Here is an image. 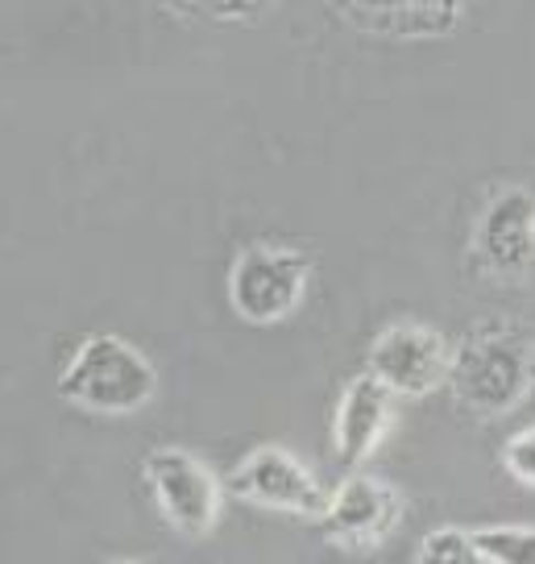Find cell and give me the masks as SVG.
I'll return each instance as SVG.
<instances>
[{"label": "cell", "instance_id": "8", "mask_svg": "<svg viewBox=\"0 0 535 564\" xmlns=\"http://www.w3.org/2000/svg\"><path fill=\"white\" fill-rule=\"evenodd\" d=\"M403 523V494L386 477L353 474L328 494L320 531L340 547H378Z\"/></svg>", "mask_w": 535, "mask_h": 564}, {"label": "cell", "instance_id": "7", "mask_svg": "<svg viewBox=\"0 0 535 564\" xmlns=\"http://www.w3.org/2000/svg\"><path fill=\"white\" fill-rule=\"evenodd\" d=\"M473 265L485 279L518 282L535 270V195L506 187L485 204L473 232Z\"/></svg>", "mask_w": 535, "mask_h": 564}, {"label": "cell", "instance_id": "14", "mask_svg": "<svg viewBox=\"0 0 535 564\" xmlns=\"http://www.w3.org/2000/svg\"><path fill=\"white\" fill-rule=\"evenodd\" d=\"M105 564H154V561H138V556H117V561H105Z\"/></svg>", "mask_w": 535, "mask_h": 564}, {"label": "cell", "instance_id": "3", "mask_svg": "<svg viewBox=\"0 0 535 564\" xmlns=\"http://www.w3.org/2000/svg\"><path fill=\"white\" fill-rule=\"evenodd\" d=\"M312 282V253L283 241H253L229 265V307L253 328L283 324L299 312Z\"/></svg>", "mask_w": 535, "mask_h": 564}, {"label": "cell", "instance_id": "4", "mask_svg": "<svg viewBox=\"0 0 535 564\" xmlns=\"http://www.w3.org/2000/svg\"><path fill=\"white\" fill-rule=\"evenodd\" d=\"M145 486L154 494L159 514L187 540H204L220 519L225 502V481L208 469V460H199L187 448L162 444L145 453Z\"/></svg>", "mask_w": 535, "mask_h": 564}, {"label": "cell", "instance_id": "12", "mask_svg": "<svg viewBox=\"0 0 535 564\" xmlns=\"http://www.w3.org/2000/svg\"><path fill=\"white\" fill-rule=\"evenodd\" d=\"M415 564H485L482 547L473 544V531L461 528H436L424 535Z\"/></svg>", "mask_w": 535, "mask_h": 564}, {"label": "cell", "instance_id": "6", "mask_svg": "<svg viewBox=\"0 0 535 564\" xmlns=\"http://www.w3.org/2000/svg\"><path fill=\"white\" fill-rule=\"evenodd\" d=\"M452 349L448 340L428 324L398 319L374 336L365 352V373L378 387H386L394 399H424L436 387H445Z\"/></svg>", "mask_w": 535, "mask_h": 564}, {"label": "cell", "instance_id": "2", "mask_svg": "<svg viewBox=\"0 0 535 564\" xmlns=\"http://www.w3.org/2000/svg\"><path fill=\"white\" fill-rule=\"evenodd\" d=\"M445 387L452 390V399L465 411H473L482 420L506 415L535 387L532 349L511 328H482V333H473L465 345L452 349Z\"/></svg>", "mask_w": 535, "mask_h": 564}, {"label": "cell", "instance_id": "13", "mask_svg": "<svg viewBox=\"0 0 535 564\" xmlns=\"http://www.w3.org/2000/svg\"><path fill=\"white\" fill-rule=\"evenodd\" d=\"M502 469L515 477L518 486L535 490V423L502 444Z\"/></svg>", "mask_w": 535, "mask_h": 564}, {"label": "cell", "instance_id": "1", "mask_svg": "<svg viewBox=\"0 0 535 564\" xmlns=\"http://www.w3.org/2000/svg\"><path fill=\"white\" fill-rule=\"evenodd\" d=\"M58 394L88 415L125 420L154 403L159 370L133 340L117 333H91L75 345L58 373Z\"/></svg>", "mask_w": 535, "mask_h": 564}, {"label": "cell", "instance_id": "9", "mask_svg": "<svg viewBox=\"0 0 535 564\" xmlns=\"http://www.w3.org/2000/svg\"><path fill=\"white\" fill-rule=\"evenodd\" d=\"M394 394L378 387L370 373H357L349 387L340 390L337 415H332V453L345 469H357L374 457L382 436L391 432Z\"/></svg>", "mask_w": 535, "mask_h": 564}, {"label": "cell", "instance_id": "5", "mask_svg": "<svg viewBox=\"0 0 535 564\" xmlns=\"http://www.w3.org/2000/svg\"><path fill=\"white\" fill-rule=\"evenodd\" d=\"M225 494L250 502L258 511L295 514V519H316V523L328 511L324 481L295 453H286L283 444H258L250 457L225 477Z\"/></svg>", "mask_w": 535, "mask_h": 564}, {"label": "cell", "instance_id": "11", "mask_svg": "<svg viewBox=\"0 0 535 564\" xmlns=\"http://www.w3.org/2000/svg\"><path fill=\"white\" fill-rule=\"evenodd\" d=\"M473 544L482 547L485 564H535V528H523V523L478 528Z\"/></svg>", "mask_w": 535, "mask_h": 564}, {"label": "cell", "instance_id": "10", "mask_svg": "<svg viewBox=\"0 0 535 564\" xmlns=\"http://www.w3.org/2000/svg\"><path fill=\"white\" fill-rule=\"evenodd\" d=\"M357 30L370 34H398V37H432L452 34L465 18V4L457 0H403V4H340Z\"/></svg>", "mask_w": 535, "mask_h": 564}]
</instances>
